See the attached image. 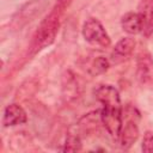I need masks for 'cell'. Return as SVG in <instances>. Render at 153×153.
Wrapping results in <instances>:
<instances>
[{
  "instance_id": "cell-1",
  "label": "cell",
  "mask_w": 153,
  "mask_h": 153,
  "mask_svg": "<svg viewBox=\"0 0 153 153\" xmlns=\"http://www.w3.org/2000/svg\"><path fill=\"white\" fill-rule=\"evenodd\" d=\"M60 13H61V7L59 8L56 7L41 23L32 39V44H31L32 53H37L54 42L60 26Z\"/></svg>"
},
{
  "instance_id": "cell-2",
  "label": "cell",
  "mask_w": 153,
  "mask_h": 153,
  "mask_svg": "<svg viewBox=\"0 0 153 153\" xmlns=\"http://www.w3.org/2000/svg\"><path fill=\"white\" fill-rule=\"evenodd\" d=\"M82 37L87 43L99 48H108L111 45V39L103 24L97 18H88L85 20L82 29Z\"/></svg>"
},
{
  "instance_id": "cell-3",
  "label": "cell",
  "mask_w": 153,
  "mask_h": 153,
  "mask_svg": "<svg viewBox=\"0 0 153 153\" xmlns=\"http://www.w3.org/2000/svg\"><path fill=\"white\" fill-rule=\"evenodd\" d=\"M135 76L142 87L153 90V57L148 51L137 55Z\"/></svg>"
},
{
  "instance_id": "cell-4",
  "label": "cell",
  "mask_w": 153,
  "mask_h": 153,
  "mask_svg": "<svg viewBox=\"0 0 153 153\" xmlns=\"http://www.w3.org/2000/svg\"><path fill=\"white\" fill-rule=\"evenodd\" d=\"M102 124L106 129L108 134L115 140H118L120 131L123 124V108L122 109H106L102 108L100 110Z\"/></svg>"
},
{
  "instance_id": "cell-5",
  "label": "cell",
  "mask_w": 153,
  "mask_h": 153,
  "mask_svg": "<svg viewBox=\"0 0 153 153\" xmlns=\"http://www.w3.org/2000/svg\"><path fill=\"white\" fill-rule=\"evenodd\" d=\"M127 111V110H124ZM135 109H131V114L130 117H127L126 122H123L121 131H120V136L117 142L120 143V146L123 149H129L139 139L140 135V130H139V126H137V121L134 116Z\"/></svg>"
},
{
  "instance_id": "cell-6",
  "label": "cell",
  "mask_w": 153,
  "mask_h": 153,
  "mask_svg": "<svg viewBox=\"0 0 153 153\" xmlns=\"http://www.w3.org/2000/svg\"><path fill=\"white\" fill-rule=\"evenodd\" d=\"M96 99L106 109H122L118 90L112 85H100L94 90Z\"/></svg>"
},
{
  "instance_id": "cell-7",
  "label": "cell",
  "mask_w": 153,
  "mask_h": 153,
  "mask_svg": "<svg viewBox=\"0 0 153 153\" xmlns=\"http://www.w3.org/2000/svg\"><path fill=\"white\" fill-rule=\"evenodd\" d=\"M135 39L131 37H123L121 38L114 47L111 55H110V62L118 65L123 61H126L134 51L135 48Z\"/></svg>"
},
{
  "instance_id": "cell-8",
  "label": "cell",
  "mask_w": 153,
  "mask_h": 153,
  "mask_svg": "<svg viewBox=\"0 0 153 153\" xmlns=\"http://www.w3.org/2000/svg\"><path fill=\"white\" fill-rule=\"evenodd\" d=\"M27 121L26 111L16 103L6 105L2 112V126L4 127H14L18 124H23Z\"/></svg>"
},
{
  "instance_id": "cell-9",
  "label": "cell",
  "mask_w": 153,
  "mask_h": 153,
  "mask_svg": "<svg viewBox=\"0 0 153 153\" xmlns=\"http://www.w3.org/2000/svg\"><path fill=\"white\" fill-rule=\"evenodd\" d=\"M137 13L140 14L143 23V35L149 36L153 33V0H141L137 7Z\"/></svg>"
},
{
  "instance_id": "cell-10",
  "label": "cell",
  "mask_w": 153,
  "mask_h": 153,
  "mask_svg": "<svg viewBox=\"0 0 153 153\" xmlns=\"http://www.w3.org/2000/svg\"><path fill=\"white\" fill-rule=\"evenodd\" d=\"M122 29L129 35L141 33L143 30V23L137 12H127L121 18Z\"/></svg>"
},
{
  "instance_id": "cell-11",
  "label": "cell",
  "mask_w": 153,
  "mask_h": 153,
  "mask_svg": "<svg viewBox=\"0 0 153 153\" xmlns=\"http://www.w3.org/2000/svg\"><path fill=\"white\" fill-rule=\"evenodd\" d=\"M80 87L78 79L75 78L74 74L71 72H67L66 75L63 76V84H62V94L66 100H72L75 99L79 96Z\"/></svg>"
},
{
  "instance_id": "cell-12",
  "label": "cell",
  "mask_w": 153,
  "mask_h": 153,
  "mask_svg": "<svg viewBox=\"0 0 153 153\" xmlns=\"http://www.w3.org/2000/svg\"><path fill=\"white\" fill-rule=\"evenodd\" d=\"M110 67V60L105 56H96L87 67V73L91 76H97L104 74Z\"/></svg>"
},
{
  "instance_id": "cell-13",
  "label": "cell",
  "mask_w": 153,
  "mask_h": 153,
  "mask_svg": "<svg viewBox=\"0 0 153 153\" xmlns=\"http://www.w3.org/2000/svg\"><path fill=\"white\" fill-rule=\"evenodd\" d=\"M81 135L74 130V131H68L67 133V136H66V140H65V143H63V147L61 148V151L63 152H78L81 149Z\"/></svg>"
},
{
  "instance_id": "cell-14",
  "label": "cell",
  "mask_w": 153,
  "mask_h": 153,
  "mask_svg": "<svg viewBox=\"0 0 153 153\" xmlns=\"http://www.w3.org/2000/svg\"><path fill=\"white\" fill-rule=\"evenodd\" d=\"M141 149L146 153H153V133L147 130L143 134L142 141H141Z\"/></svg>"
}]
</instances>
